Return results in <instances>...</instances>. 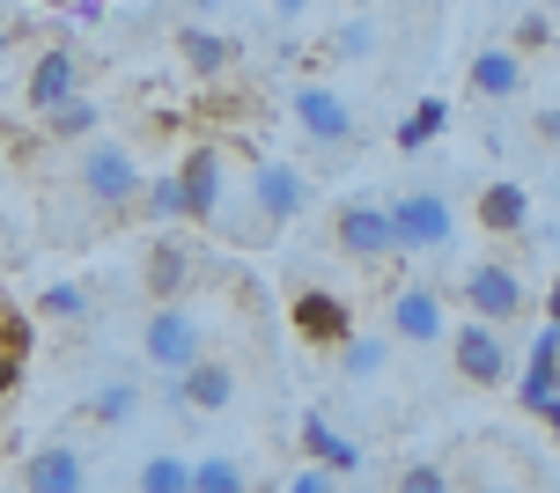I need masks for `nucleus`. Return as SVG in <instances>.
<instances>
[{"label":"nucleus","instance_id":"obj_1","mask_svg":"<svg viewBox=\"0 0 560 493\" xmlns=\"http://www.w3.org/2000/svg\"><path fill=\"white\" fill-rule=\"evenodd\" d=\"M74 185H82V199L104 221H118V214H133V207H140V185H148V177H140V163H133L126 140H96V133H89L82 155H74Z\"/></svg>","mask_w":560,"mask_h":493},{"label":"nucleus","instance_id":"obj_2","mask_svg":"<svg viewBox=\"0 0 560 493\" xmlns=\"http://www.w3.org/2000/svg\"><path fill=\"white\" fill-rule=\"evenodd\" d=\"M207 354V317H199L192 302H155L148 309V325H140V361L148 368H163V376H177V368H192V361Z\"/></svg>","mask_w":560,"mask_h":493},{"label":"nucleus","instance_id":"obj_3","mask_svg":"<svg viewBox=\"0 0 560 493\" xmlns=\"http://www.w3.org/2000/svg\"><path fill=\"white\" fill-rule=\"evenodd\" d=\"M332 250L347 258V266H384V258H398L392 207H376V199H347V207L332 214Z\"/></svg>","mask_w":560,"mask_h":493},{"label":"nucleus","instance_id":"obj_4","mask_svg":"<svg viewBox=\"0 0 560 493\" xmlns=\"http://www.w3.org/2000/svg\"><path fill=\"white\" fill-rule=\"evenodd\" d=\"M457 295H465L472 317H494V325H516V317L532 309V287H524V273H516L509 258H479V266H465Z\"/></svg>","mask_w":560,"mask_h":493},{"label":"nucleus","instance_id":"obj_5","mask_svg":"<svg viewBox=\"0 0 560 493\" xmlns=\"http://www.w3.org/2000/svg\"><path fill=\"white\" fill-rule=\"evenodd\" d=\"M450 361L472 390L509 384V331L494 317H465V325H450Z\"/></svg>","mask_w":560,"mask_h":493},{"label":"nucleus","instance_id":"obj_6","mask_svg":"<svg viewBox=\"0 0 560 493\" xmlns=\"http://www.w3.org/2000/svg\"><path fill=\"white\" fill-rule=\"evenodd\" d=\"M244 177H252V199H258V214L273 221V228H288V221L310 214V177L288 163V155H266V148H258L252 163H244Z\"/></svg>","mask_w":560,"mask_h":493},{"label":"nucleus","instance_id":"obj_7","mask_svg":"<svg viewBox=\"0 0 560 493\" xmlns=\"http://www.w3.org/2000/svg\"><path fill=\"white\" fill-rule=\"evenodd\" d=\"M516 406L532 412V420H546L560 435V325L546 317L532 339V354H524V376H516Z\"/></svg>","mask_w":560,"mask_h":493},{"label":"nucleus","instance_id":"obj_8","mask_svg":"<svg viewBox=\"0 0 560 493\" xmlns=\"http://www.w3.org/2000/svg\"><path fill=\"white\" fill-rule=\"evenodd\" d=\"M392 221H398V258L450 250V236H457V214H450L443 192H406V199H392Z\"/></svg>","mask_w":560,"mask_h":493},{"label":"nucleus","instance_id":"obj_9","mask_svg":"<svg viewBox=\"0 0 560 493\" xmlns=\"http://www.w3.org/2000/svg\"><path fill=\"white\" fill-rule=\"evenodd\" d=\"M443 287H428V280H406V287H392V309H384V331H392L398 347H443Z\"/></svg>","mask_w":560,"mask_h":493},{"label":"nucleus","instance_id":"obj_10","mask_svg":"<svg viewBox=\"0 0 560 493\" xmlns=\"http://www.w3.org/2000/svg\"><path fill=\"white\" fill-rule=\"evenodd\" d=\"M89 89V67L74 45H45V52L30 59V74H23V110L30 118H45L52 104H67V96H82Z\"/></svg>","mask_w":560,"mask_h":493},{"label":"nucleus","instance_id":"obj_11","mask_svg":"<svg viewBox=\"0 0 560 493\" xmlns=\"http://www.w3.org/2000/svg\"><path fill=\"white\" fill-rule=\"evenodd\" d=\"M288 110H295V126H303L317 148H354V110H347V96L339 89H325V82H295L288 89Z\"/></svg>","mask_w":560,"mask_h":493},{"label":"nucleus","instance_id":"obj_12","mask_svg":"<svg viewBox=\"0 0 560 493\" xmlns=\"http://www.w3.org/2000/svg\"><path fill=\"white\" fill-rule=\"evenodd\" d=\"M288 325H295V339L303 347H317V354H339L347 339H354V309L339 295H325V287H295V302H288Z\"/></svg>","mask_w":560,"mask_h":493},{"label":"nucleus","instance_id":"obj_13","mask_svg":"<svg viewBox=\"0 0 560 493\" xmlns=\"http://www.w3.org/2000/svg\"><path fill=\"white\" fill-rule=\"evenodd\" d=\"M140 280H148V302H177V295H192V280H199V250L185 244V236H155V244H148V258H140Z\"/></svg>","mask_w":560,"mask_h":493},{"label":"nucleus","instance_id":"obj_14","mask_svg":"<svg viewBox=\"0 0 560 493\" xmlns=\"http://www.w3.org/2000/svg\"><path fill=\"white\" fill-rule=\"evenodd\" d=\"M15 479H23L30 493H82L89 486V457L74 449V442H37Z\"/></svg>","mask_w":560,"mask_h":493},{"label":"nucleus","instance_id":"obj_15","mask_svg":"<svg viewBox=\"0 0 560 493\" xmlns=\"http://www.w3.org/2000/svg\"><path fill=\"white\" fill-rule=\"evenodd\" d=\"M465 89L479 104H516L524 96V52L516 45H479L472 67H465Z\"/></svg>","mask_w":560,"mask_h":493},{"label":"nucleus","instance_id":"obj_16","mask_svg":"<svg viewBox=\"0 0 560 493\" xmlns=\"http://www.w3.org/2000/svg\"><path fill=\"white\" fill-rule=\"evenodd\" d=\"M472 221L487 228V236H532V192L516 185V177H494V185H479V199H472Z\"/></svg>","mask_w":560,"mask_h":493},{"label":"nucleus","instance_id":"obj_17","mask_svg":"<svg viewBox=\"0 0 560 493\" xmlns=\"http://www.w3.org/2000/svg\"><path fill=\"white\" fill-rule=\"evenodd\" d=\"M177 384H185L192 412H229V406H236V368L214 361V354H199L192 368H177Z\"/></svg>","mask_w":560,"mask_h":493},{"label":"nucleus","instance_id":"obj_18","mask_svg":"<svg viewBox=\"0 0 560 493\" xmlns=\"http://www.w3.org/2000/svg\"><path fill=\"white\" fill-rule=\"evenodd\" d=\"M177 59L192 67L199 82H214V74L236 67V45H229L222 30H207V23H185V30H177Z\"/></svg>","mask_w":560,"mask_h":493},{"label":"nucleus","instance_id":"obj_19","mask_svg":"<svg viewBox=\"0 0 560 493\" xmlns=\"http://www.w3.org/2000/svg\"><path fill=\"white\" fill-rule=\"evenodd\" d=\"M303 449H310V457H317V465H332L339 479H347V471H362V449H354V442L339 435V427H332V420H325V412H317V406L303 412Z\"/></svg>","mask_w":560,"mask_h":493},{"label":"nucleus","instance_id":"obj_20","mask_svg":"<svg viewBox=\"0 0 560 493\" xmlns=\"http://www.w3.org/2000/svg\"><path fill=\"white\" fill-rule=\"evenodd\" d=\"M140 406H148V390H140L133 376H112V384H96V398H89V420H96V427H133Z\"/></svg>","mask_w":560,"mask_h":493},{"label":"nucleus","instance_id":"obj_21","mask_svg":"<svg viewBox=\"0 0 560 493\" xmlns=\"http://www.w3.org/2000/svg\"><path fill=\"white\" fill-rule=\"evenodd\" d=\"M37 126H45V140H59V148H82V140L96 133V104H89V89H82V96H67V104H52Z\"/></svg>","mask_w":560,"mask_h":493},{"label":"nucleus","instance_id":"obj_22","mask_svg":"<svg viewBox=\"0 0 560 493\" xmlns=\"http://www.w3.org/2000/svg\"><path fill=\"white\" fill-rule=\"evenodd\" d=\"M332 361H339V376H347V384H369V376L392 361V331H384V339H376V331H354Z\"/></svg>","mask_w":560,"mask_h":493},{"label":"nucleus","instance_id":"obj_23","mask_svg":"<svg viewBox=\"0 0 560 493\" xmlns=\"http://www.w3.org/2000/svg\"><path fill=\"white\" fill-rule=\"evenodd\" d=\"M140 214L155 221V228H170V221H185V177H177V169H163V177H148V185H140Z\"/></svg>","mask_w":560,"mask_h":493},{"label":"nucleus","instance_id":"obj_24","mask_svg":"<svg viewBox=\"0 0 560 493\" xmlns=\"http://www.w3.org/2000/svg\"><path fill=\"white\" fill-rule=\"evenodd\" d=\"M435 133H450V104H443V96H428V104H413L406 118H398V133H392V140L406 148V155H413V148H428Z\"/></svg>","mask_w":560,"mask_h":493},{"label":"nucleus","instance_id":"obj_25","mask_svg":"<svg viewBox=\"0 0 560 493\" xmlns=\"http://www.w3.org/2000/svg\"><path fill=\"white\" fill-rule=\"evenodd\" d=\"M133 486H148V493H192V465L170 457V449H155V457H140Z\"/></svg>","mask_w":560,"mask_h":493},{"label":"nucleus","instance_id":"obj_26","mask_svg":"<svg viewBox=\"0 0 560 493\" xmlns=\"http://www.w3.org/2000/svg\"><path fill=\"white\" fill-rule=\"evenodd\" d=\"M244 479H252V471L236 465V457H199L192 465V493H236Z\"/></svg>","mask_w":560,"mask_h":493},{"label":"nucleus","instance_id":"obj_27","mask_svg":"<svg viewBox=\"0 0 560 493\" xmlns=\"http://www.w3.org/2000/svg\"><path fill=\"white\" fill-rule=\"evenodd\" d=\"M37 309H45V317H67V325H74V317H89V287H74V280H52V287L37 295Z\"/></svg>","mask_w":560,"mask_h":493},{"label":"nucleus","instance_id":"obj_28","mask_svg":"<svg viewBox=\"0 0 560 493\" xmlns=\"http://www.w3.org/2000/svg\"><path fill=\"white\" fill-rule=\"evenodd\" d=\"M325 52H332V59H369V52H376V23L354 15L347 30H332V45H325Z\"/></svg>","mask_w":560,"mask_h":493},{"label":"nucleus","instance_id":"obj_29","mask_svg":"<svg viewBox=\"0 0 560 493\" xmlns=\"http://www.w3.org/2000/svg\"><path fill=\"white\" fill-rule=\"evenodd\" d=\"M398 486H406V493H443L450 471L443 465H406V471H398Z\"/></svg>","mask_w":560,"mask_h":493},{"label":"nucleus","instance_id":"obj_30","mask_svg":"<svg viewBox=\"0 0 560 493\" xmlns=\"http://www.w3.org/2000/svg\"><path fill=\"white\" fill-rule=\"evenodd\" d=\"M538 45H553V23H546V15H524V23H516V52H538Z\"/></svg>","mask_w":560,"mask_h":493},{"label":"nucleus","instance_id":"obj_31","mask_svg":"<svg viewBox=\"0 0 560 493\" xmlns=\"http://www.w3.org/2000/svg\"><path fill=\"white\" fill-rule=\"evenodd\" d=\"M0 347H15V354H30V317H15V309H0Z\"/></svg>","mask_w":560,"mask_h":493},{"label":"nucleus","instance_id":"obj_32","mask_svg":"<svg viewBox=\"0 0 560 493\" xmlns=\"http://www.w3.org/2000/svg\"><path fill=\"white\" fill-rule=\"evenodd\" d=\"M15 384H23V354H15V347H0V398H8Z\"/></svg>","mask_w":560,"mask_h":493},{"label":"nucleus","instance_id":"obj_33","mask_svg":"<svg viewBox=\"0 0 560 493\" xmlns=\"http://www.w3.org/2000/svg\"><path fill=\"white\" fill-rule=\"evenodd\" d=\"M266 8H273V23H303L310 15V0H266Z\"/></svg>","mask_w":560,"mask_h":493},{"label":"nucleus","instance_id":"obj_34","mask_svg":"<svg viewBox=\"0 0 560 493\" xmlns=\"http://www.w3.org/2000/svg\"><path fill=\"white\" fill-rule=\"evenodd\" d=\"M546 317L560 325V266H553V287H546Z\"/></svg>","mask_w":560,"mask_h":493},{"label":"nucleus","instance_id":"obj_35","mask_svg":"<svg viewBox=\"0 0 560 493\" xmlns=\"http://www.w3.org/2000/svg\"><path fill=\"white\" fill-rule=\"evenodd\" d=\"M185 8H192V15H222L229 0H185Z\"/></svg>","mask_w":560,"mask_h":493},{"label":"nucleus","instance_id":"obj_36","mask_svg":"<svg viewBox=\"0 0 560 493\" xmlns=\"http://www.w3.org/2000/svg\"><path fill=\"white\" fill-rule=\"evenodd\" d=\"M0 67H8V30H0Z\"/></svg>","mask_w":560,"mask_h":493},{"label":"nucleus","instance_id":"obj_37","mask_svg":"<svg viewBox=\"0 0 560 493\" xmlns=\"http://www.w3.org/2000/svg\"><path fill=\"white\" fill-rule=\"evenodd\" d=\"M354 8H376V0H354Z\"/></svg>","mask_w":560,"mask_h":493}]
</instances>
